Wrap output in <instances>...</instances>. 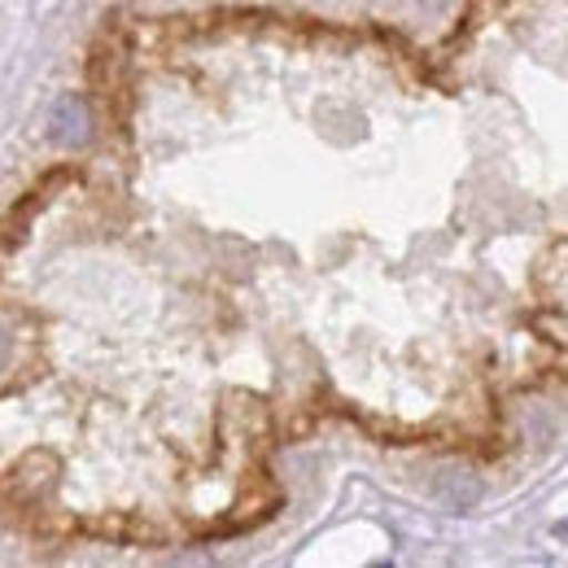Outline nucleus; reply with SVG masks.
I'll use <instances>...</instances> for the list:
<instances>
[{
  "mask_svg": "<svg viewBox=\"0 0 568 568\" xmlns=\"http://www.w3.org/2000/svg\"><path fill=\"white\" fill-rule=\"evenodd\" d=\"M49 136L67 149H83L92 141V110L79 92H62L53 105H49Z\"/></svg>",
  "mask_w": 568,
  "mask_h": 568,
  "instance_id": "f257e3e1",
  "label": "nucleus"
},
{
  "mask_svg": "<svg viewBox=\"0 0 568 568\" xmlns=\"http://www.w3.org/2000/svg\"><path fill=\"white\" fill-rule=\"evenodd\" d=\"M437 498L450 507V511H468L481 503V477H473L468 468H442L437 481H433Z\"/></svg>",
  "mask_w": 568,
  "mask_h": 568,
  "instance_id": "f03ea898",
  "label": "nucleus"
},
{
  "mask_svg": "<svg viewBox=\"0 0 568 568\" xmlns=\"http://www.w3.org/2000/svg\"><path fill=\"white\" fill-rule=\"evenodd\" d=\"M4 363H9V337L0 333V372H4Z\"/></svg>",
  "mask_w": 568,
  "mask_h": 568,
  "instance_id": "7ed1b4c3",
  "label": "nucleus"
}]
</instances>
